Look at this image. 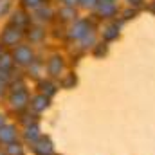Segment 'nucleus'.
I'll return each mask as SVG.
<instances>
[{
	"mask_svg": "<svg viewBox=\"0 0 155 155\" xmlns=\"http://www.w3.org/2000/svg\"><path fill=\"white\" fill-rule=\"evenodd\" d=\"M13 60L15 63L18 65H31L35 61V54H33V49L29 45H18L13 52Z\"/></svg>",
	"mask_w": 155,
	"mask_h": 155,
	"instance_id": "obj_1",
	"label": "nucleus"
},
{
	"mask_svg": "<svg viewBox=\"0 0 155 155\" xmlns=\"http://www.w3.org/2000/svg\"><path fill=\"white\" fill-rule=\"evenodd\" d=\"M24 36V33H22V29L20 27H16V25H9V27H5L4 29V33H2V45H5V47H13V45H16L20 40Z\"/></svg>",
	"mask_w": 155,
	"mask_h": 155,
	"instance_id": "obj_2",
	"label": "nucleus"
},
{
	"mask_svg": "<svg viewBox=\"0 0 155 155\" xmlns=\"http://www.w3.org/2000/svg\"><path fill=\"white\" fill-rule=\"evenodd\" d=\"M9 105H11V108L16 110V112L24 110V108L29 105V96H27V92H25L24 88H22V90H13L11 96H9Z\"/></svg>",
	"mask_w": 155,
	"mask_h": 155,
	"instance_id": "obj_3",
	"label": "nucleus"
},
{
	"mask_svg": "<svg viewBox=\"0 0 155 155\" xmlns=\"http://www.w3.org/2000/svg\"><path fill=\"white\" fill-rule=\"evenodd\" d=\"M18 141V130H16V126H13V124H4V126H0V144H11V143H16Z\"/></svg>",
	"mask_w": 155,
	"mask_h": 155,
	"instance_id": "obj_4",
	"label": "nucleus"
},
{
	"mask_svg": "<svg viewBox=\"0 0 155 155\" xmlns=\"http://www.w3.org/2000/svg\"><path fill=\"white\" fill-rule=\"evenodd\" d=\"M33 152L36 155H52L54 152V146H52V141L49 137H40L33 143Z\"/></svg>",
	"mask_w": 155,
	"mask_h": 155,
	"instance_id": "obj_5",
	"label": "nucleus"
},
{
	"mask_svg": "<svg viewBox=\"0 0 155 155\" xmlns=\"http://www.w3.org/2000/svg\"><path fill=\"white\" fill-rule=\"evenodd\" d=\"M96 11H97L99 16H103V18H110V16L116 15L117 7H116V4L110 2V0H101V2L96 5Z\"/></svg>",
	"mask_w": 155,
	"mask_h": 155,
	"instance_id": "obj_6",
	"label": "nucleus"
},
{
	"mask_svg": "<svg viewBox=\"0 0 155 155\" xmlns=\"http://www.w3.org/2000/svg\"><path fill=\"white\" fill-rule=\"evenodd\" d=\"M90 31V24L87 22V20H78L76 24L71 27V38H78V40H81L87 33Z\"/></svg>",
	"mask_w": 155,
	"mask_h": 155,
	"instance_id": "obj_7",
	"label": "nucleus"
},
{
	"mask_svg": "<svg viewBox=\"0 0 155 155\" xmlns=\"http://www.w3.org/2000/svg\"><path fill=\"white\" fill-rule=\"evenodd\" d=\"M61 71H63V60H61V56H52L49 60V63H47V72L51 76L56 78L61 74Z\"/></svg>",
	"mask_w": 155,
	"mask_h": 155,
	"instance_id": "obj_8",
	"label": "nucleus"
},
{
	"mask_svg": "<svg viewBox=\"0 0 155 155\" xmlns=\"http://www.w3.org/2000/svg\"><path fill=\"white\" fill-rule=\"evenodd\" d=\"M29 105H31V108L40 114V112H43L47 107H49V97L45 96V94H38V96H35L31 101H29Z\"/></svg>",
	"mask_w": 155,
	"mask_h": 155,
	"instance_id": "obj_9",
	"label": "nucleus"
},
{
	"mask_svg": "<svg viewBox=\"0 0 155 155\" xmlns=\"http://www.w3.org/2000/svg\"><path fill=\"white\" fill-rule=\"evenodd\" d=\"M24 137H25L27 141H31V144H33L36 139H40L41 135H40V126H38V123H31V124H27Z\"/></svg>",
	"mask_w": 155,
	"mask_h": 155,
	"instance_id": "obj_10",
	"label": "nucleus"
},
{
	"mask_svg": "<svg viewBox=\"0 0 155 155\" xmlns=\"http://www.w3.org/2000/svg\"><path fill=\"white\" fill-rule=\"evenodd\" d=\"M29 22V16L25 15V13H22V11H16V13H13V18H11V25H16V27H24L25 24Z\"/></svg>",
	"mask_w": 155,
	"mask_h": 155,
	"instance_id": "obj_11",
	"label": "nucleus"
},
{
	"mask_svg": "<svg viewBox=\"0 0 155 155\" xmlns=\"http://www.w3.org/2000/svg\"><path fill=\"white\" fill-rule=\"evenodd\" d=\"M4 153L5 155H24V146L22 143H11V144H5L4 148Z\"/></svg>",
	"mask_w": 155,
	"mask_h": 155,
	"instance_id": "obj_12",
	"label": "nucleus"
},
{
	"mask_svg": "<svg viewBox=\"0 0 155 155\" xmlns=\"http://www.w3.org/2000/svg\"><path fill=\"white\" fill-rule=\"evenodd\" d=\"M13 63H15V60H11L9 54H2V58H0V72H11Z\"/></svg>",
	"mask_w": 155,
	"mask_h": 155,
	"instance_id": "obj_13",
	"label": "nucleus"
},
{
	"mask_svg": "<svg viewBox=\"0 0 155 155\" xmlns=\"http://www.w3.org/2000/svg\"><path fill=\"white\" fill-rule=\"evenodd\" d=\"M43 2L45 0H22V5L27 7V9H38V7L43 5Z\"/></svg>",
	"mask_w": 155,
	"mask_h": 155,
	"instance_id": "obj_14",
	"label": "nucleus"
},
{
	"mask_svg": "<svg viewBox=\"0 0 155 155\" xmlns=\"http://www.w3.org/2000/svg\"><path fill=\"white\" fill-rule=\"evenodd\" d=\"M40 87H41V90H43V94H45L47 97H49V96H54V92H56V87H54L52 83H49V81H43Z\"/></svg>",
	"mask_w": 155,
	"mask_h": 155,
	"instance_id": "obj_15",
	"label": "nucleus"
},
{
	"mask_svg": "<svg viewBox=\"0 0 155 155\" xmlns=\"http://www.w3.org/2000/svg\"><path fill=\"white\" fill-rule=\"evenodd\" d=\"M117 35H119V29H117V27H108V29H105V33H103V38L108 41V40L117 38Z\"/></svg>",
	"mask_w": 155,
	"mask_h": 155,
	"instance_id": "obj_16",
	"label": "nucleus"
},
{
	"mask_svg": "<svg viewBox=\"0 0 155 155\" xmlns=\"http://www.w3.org/2000/svg\"><path fill=\"white\" fill-rule=\"evenodd\" d=\"M60 15H61L63 20H69V18H74L76 16V11H74V7H63L60 11Z\"/></svg>",
	"mask_w": 155,
	"mask_h": 155,
	"instance_id": "obj_17",
	"label": "nucleus"
},
{
	"mask_svg": "<svg viewBox=\"0 0 155 155\" xmlns=\"http://www.w3.org/2000/svg\"><path fill=\"white\" fill-rule=\"evenodd\" d=\"M36 15H38V18H41V20H49L51 15H52V11L49 7H38L36 9Z\"/></svg>",
	"mask_w": 155,
	"mask_h": 155,
	"instance_id": "obj_18",
	"label": "nucleus"
},
{
	"mask_svg": "<svg viewBox=\"0 0 155 155\" xmlns=\"http://www.w3.org/2000/svg\"><path fill=\"white\" fill-rule=\"evenodd\" d=\"M43 35H45V31H41L40 27H35V29H31V33H29V38L33 40V41H38V40L43 38Z\"/></svg>",
	"mask_w": 155,
	"mask_h": 155,
	"instance_id": "obj_19",
	"label": "nucleus"
},
{
	"mask_svg": "<svg viewBox=\"0 0 155 155\" xmlns=\"http://www.w3.org/2000/svg\"><path fill=\"white\" fill-rule=\"evenodd\" d=\"M96 41V36H94V31H88L83 38H81V43H83V47H87V45H92Z\"/></svg>",
	"mask_w": 155,
	"mask_h": 155,
	"instance_id": "obj_20",
	"label": "nucleus"
},
{
	"mask_svg": "<svg viewBox=\"0 0 155 155\" xmlns=\"http://www.w3.org/2000/svg\"><path fill=\"white\" fill-rule=\"evenodd\" d=\"M78 2H79L83 7H88V9H92V7H96V5L99 4L97 0H78Z\"/></svg>",
	"mask_w": 155,
	"mask_h": 155,
	"instance_id": "obj_21",
	"label": "nucleus"
},
{
	"mask_svg": "<svg viewBox=\"0 0 155 155\" xmlns=\"http://www.w3.org/2000/svg\"><path fill=\"white\" fill-rule=\"evenodd\" d=\"M7 9H9V0H0V16L5 15Z\"/></svg>",
	"mask_w": 155,
	"mask_h": 155,
	"instance_id": "obj_22",
	"label": "nucleus"
},
{
	"mask_svg": "<svg viewBox=\"0 0 155 155\" xmlns=\"http://www.w3.org/2000/svg\"><path fill=\"white\" fill-rule=\"evenodd\" d=\"M107 52V47L105 45H97L96 47V56H101V54H105Z\"/></svg>",
	"mask_w": 155,
	"mask_h": 155,
	"instance_id": "obj_23",
	"label": "nucleus"
},
{
	"mask_svg": "<svg viewBox=\"0 0 155 155\" xmlns=\"http://www.w3.org/2000/svg\"><path fill=\"white\" fill-rule=\"evenodd\" d=\"M72 83H76V78H74V74H72V76H69L67 79H65L63 87H69V85H72Z\"/></svg>",
	"mask_w": 155,
	"mask_h": 155,
	"instance_id": "obj_24",
	"label": "nucleus"
},
{
	"mask_svg": "<svg viewBox=\"0 0 155 155\" xmlns=\"http://www.w3.org/2000/svg\"><path fill=\"white\" fill-rule=\"evenodd\" d=\"M63 2H65V4H67V7H72V5H74V4H76L78 0H63Z\"/></svg>",
	"mask_w": 155,
	"mask_h": 155,
	"instance_id": "obj_25",
	"label": "nucleus"
},
{
	"mask_svg": "<svg viewBox=\"0 0 155 155\" xmlns=\"http://www.w3.org/2000/svg\"><path fill=\"white\" fill-rule=\"evenodd\" d=\"M4 124H5V116L0 112V126H4Z\"/></svg>",
	"mask_w": 155,
	"mask_h": 155,
	"instance_id": "obj_26",
	"label": "nucleus"
},
{
	"mask_svg": "<svg viewBox=\"0 0 155 155\" xmlns=\"http://www.w3.org/2000/svg\"><path fill=\"white\" fill-rule=\"evenodd\" d=\"M5 85H7V83H5V81H2V79H0V94H2V92H4V88H5Z\"/></svg>",
	"mask_w": 155,
	"mask_h": 155,
	"instance_id": "obj_27",
	"label": "nucleus"
},
{
	"mask_svg": "<svg viewBox=\"0 0 155 155\" xmlns=\"http://www.w3.org/2000/svg\"><path fill=\"white\" fill-rule=\"evenodd\" d=\"M128 2H130V4H134V5H141V2H143V0H128Z\"/></svg>",
	"mask_w": 155,
	"mask_h": 155,
	"instance_id": "obj_28",
	"label": "nucleus"
},
{
	"mask_svg": "<svg viewBox=\"0 0 155 155\" xmlns=\"http://www.w3.org/2000/svg\"><path fill=\"white\" fill-rule=\"evenodd\" d=\"M2 54H4V52H2V43H0V58H2Z\"/></svg>",
	"mask_w": 155,
	"mask_h": 155,
	"instance_id": "obj_29",
	"label": "nucleus"
},
{
	"mask_svg": "<svg viewBox=\"0 0 155 155\" xmlns=\"http://www.w3.org/2000/svg\"><path fill=\"white\" fill-rule=\"evenodd\" d=\"M152 11H153V13H155V4H153V5H152Z\"/></svg>",
	"mask_w": 155,
	"mask_h": 155,
	"instance_id": "obj_30",
	"label": "nucleus"
},
{
	"mask_svg": "<svg viewBox=\"0 0 155 155\" xmlns=\"http://www.w3.org/2000/svg\"><path fill=\"white\" fill-rule=\"evenodd\" d=\"M0 155H5V153H4V152H2V150H0Z\"/></svg>",
	"mask_w": 155,
	"mask_h": 155,
	"instance_id": "obj_31",
	"label": "nucleus"
},
{
	"mask_svg": "<svg viewBox=\"0 0 155 155\" xmlns=\"http://www.w3.org/2000/svg\"><path fill=\"white\" fill-rule=\"evenodd\" d=\"M110 2H114V0H110Z\"/></svg>",
	"mask_w": 155,
	"mask_h": 155,
	"instance_id": "obj_32",
	"label": "nucleus"
}]
</instances>
